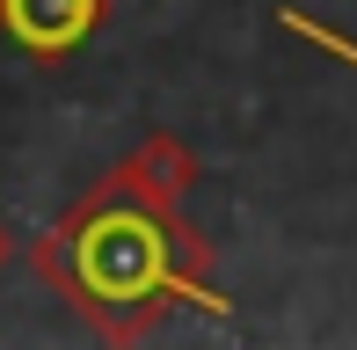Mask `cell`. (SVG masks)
<instances>
[{
	"label": "cell",
	"instance_id": "obj_1",
	"mask_svg": "<svg viewBox=\"0 0 357 350\" xmlns=\"http://www.w3.org/2000/svg\"><path fill=\"white\" fill-rule=\"evenodd\" d=\"M29 263L102 343H146L183 307L234 321V299L212 284V241L183 219V204H153L117 168L80 190Z\"/></svg>",
	"mask_w": 357,
	"mask_h": 350
},
{
	"label": "cell",
	"instance_id": "obj_2",
	"mask_svg": "<svg viewBox=\"0 0 357 350\" xmlns=\"http://www.w3.org/2000/svg\"><path fill=\"white\" fill-rule=\"evenodd\" d=\"M109 22V0H0V44L29 66H66Z\"/></svg>",
	"mask_w": 357,
	"mask_h": 350
},
{
	"label": "cell",
	"instance_id": "obj_3",
	"mask_svg": "<svg viewBox=\"0 0 357 350\" xmlns=\"http://www.w3.org/2000/svg\"><path fill=\"white\" fill-rule=\"evenodd\" d=\"M117 175H124L132 190H146L153 204H183L190 190H197V153H190L175 132H146L139 146L117 161Z\"/></svg>",
	"mask_w": 357,
	"mask_h": 350
},
{
	"label": "cell",
	"instance_id": "obj_4",
	"mask_svg": "<svg viewBox=\"0 0 357 350\" xmlns=\"http://www.w3.org/2000/svg\"><path fill=\"white\" fill-rule=\"evenodd\" d=\"M15 263V234H8V219H0V270Z\"/></svg>",
	"mask_w": 357,
	"mask_h": 350
}]
</instances>
